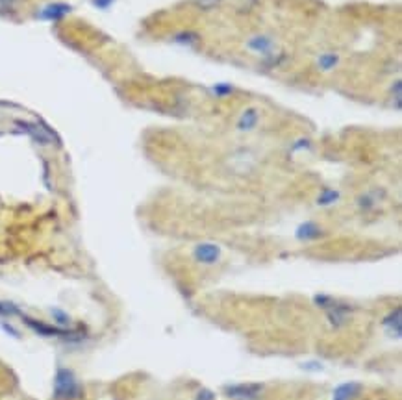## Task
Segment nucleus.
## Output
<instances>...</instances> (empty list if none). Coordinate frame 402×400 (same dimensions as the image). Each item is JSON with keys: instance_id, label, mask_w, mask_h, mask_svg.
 I'll return each instance as SVG.
<instances>
[{"instance_id": "nucleus-4", "label": "nucleus", "mask_w": 402, "mask_h": 400, "mask_svg": "<svg viewBox=\"0 0 402 400\" xmlns=\"http://www.w3.org/2000/svg\"><path fill=\"white\" fill-rule=\"evenodd\" d=\"M358 393H359L358 384H345V386H339V388L335 389L334 400H353Z\"/></svg>"}, {"instance_id": "nucleus-5", "label": "nucleus", "mask_w": 402, "mask_h": 400, "mask_svg": "<svg viewBox=\"0 0 402 400\" xmlns=\"http://www.w3.org/2000/svg\"><path fill=\"white\" fill-rule=\"evenodd\" d=\"M197 258L204 263H214L217 258H219V250L212 247V245H204L201 249L197 250Z\"/></svg>"}, {"instance_id": "nucleus-2", "label": "nucleus", "mask_w": 402, "mask_h": 400, "mask_svg": "<svg viewBox=\"0 0 402 400\" xmlns=\"http://www.w3.org/2000/svg\"><path fill=\"white\" fill-rule=\"evenodd\" d=\"M23 321L28 324V326L34 330V332L41 333V335H47V337H76L78 340V335L74 332H69L65 328H56V326H49V324H45V322L34 321L30 317H23Z\"/></svg>"}, {"instance_id": "nucleus-6", "label": "nucleus", "mask_w": 402, "mask_h": 400, "mask_svg": "<svg viewBox=\"0 0 402 400\" xmlns=\"http://www.w3.org/2000/svg\"><path fill=\"white\" fill-rule=\"evenodd\" d=\"M384 326L388 328V330H395L397 332V337L401 335V311L399 309H395V311H391V315H388V319L384 321Z\"/></svg>"}, {"instance_id": "nucleus-1", "label": "nucleus", "mask_w": 402, "mask_h": 400, "mask_svg": "<svg viewBox=\"0 0 402 400\" xmlns=\"http://www.w3.org/2000/svg\"><path fill=\"white\" fill-rule=\"evenodd\" d=\"M56 399L58 400H74L80 395V386L71 370L60 369L56 376Z\"/></svg>"}, {"instance_id": "nucleus-8", "label": "nucleus", "mask_w": 402, "mask_h": 400, "mask_svg": "<svg viewBox=\"0 0 402 400\" xmlns=\"http://www.w3.org/2000/svg\"><path fill=\"white\" fill-rule=\"evenodd\" d=\"M17 0H0V10H12Z\"/></svg>"}, {"instance_id": "nucleus-3", "label": "nucleus", "mask_w": 402, "mask_h": 400, "mask_svg": "<svg viewBox=\"0 0 402 400\" xmlns=\"http://www.w3.org/2000/svg\"><path fill=\"white\" fill-rule=\"evenodd\" d=\"M263 388L260 384H241L226 388V395L234 400H256L262 395Z\"/></svg>"}, {"instance_id": "nucleus-7", "label": "nucleus", "mask_w": 402, "mask_h": 400, "mask_svg": "<svg viewBox=\"0 0 402 400\" xmlns=\"http://www.w3.org/2000/svg\"><path fill=\"white\" fill-rule=\"evenodd\" d=\"M21 311H19L13 304H6V302H0V315L2 317H10V315H19Z\"/></svg>"}]
</instances>
